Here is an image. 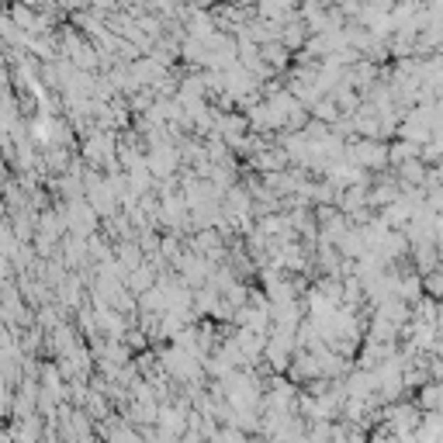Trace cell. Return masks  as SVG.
I'll return each instance as SVG.
<instances>
[{
	"instance_id": "6da1fadb",
	"label": "cell",
	"mask_w": 443,
	"mask_h": 443,
	"mask_svg": "<svg viewBox=\"0 0 443 443\" xmlns=\"http://www.w3.org/2000/svg\"><path fill=\"white\" fill-rule=\"evenodd\" d=\"M191 426V419L177 412V409H159V433H166V437H181L183 429Z\"/></svg>"
},
{
	"instance_id": "7a4b0ae2",
	"label": "cell",
	"mask_w": 443,
	"mask_h": 443,
	"mask_svg": "<svg viewBox=\"0 0 443 443\" xmlns=\"http://www.w3.org/2000/svg\"><path fill=\"white\" fill-rule=\"evenodd\" d=\"M107 443H142V440H139V433H135L132 426H111Z\"/></svg>"
},
{
	"instance_id": "3957f363",
	"label": "cell",
	"mask_w": 443,
	"mask_h": 443,
	"mask_svg": "<svg viewBox=\"0 0 443 443\" xmlns=\"http://www.w3.org/2000/svg\"><path fill=\"white\" fill-rule=\"evenodd\" d=\"M440 402H443V391L437 388V385H433V388L422 395V405H440Z\"/></svg>"
}]
</instances>
